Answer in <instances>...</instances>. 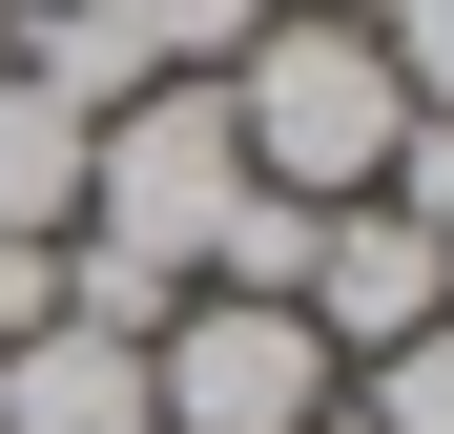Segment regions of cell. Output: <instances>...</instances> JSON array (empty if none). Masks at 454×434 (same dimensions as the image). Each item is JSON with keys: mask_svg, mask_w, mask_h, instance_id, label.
I'll return each mask as SVG.
<instances>
[{"mask_svg": "<svg viewBox=\"0 0 454 434\" xmlns=\"http://www.w3.org/2000/svg\"><path fill=\"white\" fill-rule=\"evenodd\" d=\"M331 331L289 311V289H186L166 331H145V414L166 434H331Z\"/></svg>", "mask_w": 454, "mask_h": 434, "instance_id": "cell-2", "label": "cell"}, {"mask_svg": "<svg viewBox=\"0 0 454 434\" xmlns=\"http://www.w3.org/2000/svg\"><path fill=\"white\" fill-rule=\"evenodd\" d=\"M227 207H248L227 83H145V104L83 145V228H104V249H145V269H186V289H207V249H227Z\"/></svg>", "mask_w": 454, "mask_h": 434, "instance_id": "cell-3", "label": "cell"}, {"mask_svg": "<svg viewBox=\"0 0 454 434\" xmlns=\"http://www.w3.org/2000/svg\"><path fill=\"white\" fill-rule=\"evenodd\" d=\"M372 42H393V83L454 124V0H393V21H372Z\"/></svg>", "mask_w": 454, "mask_h": 434, "instance_id": "cell-9", "label": "cell"}, {"mask_svg": "<svg viewBox=\"0 0 454 434\" xmlns=\"http://www.w3.org/2000/svg\"><path fill=\"white\" fill-rule=\"evenodd\" d=\"M393 124H413V83H393V42H372L351 0H269V42L227 62V145H248V186H289V207H372Z\"/></svg>", "mask_w": 454, "mask_h": 434, "instance_id": "cell-1", "label": "cell"}, {"mask_svg": "<svg viewBox=\"0 0 454 434\" xmlns=\"http://www.w3.org/2000/svg\"><path fill=\"white\" fill-rule=\"evenodd\" d=\"M351 434H454V311H434V331H393V351L351 373Z\"/></svg>", "mask_w": 454, "mask_h": 434, "instance_id": "cell-7", "label": "cell"}, {"mask_svg": "<svg viewBox=\"0 0 454 434\" xmlns=\"http://www.w3.org/2000/svg\"><path fill=\"white\" fill-rule=\"evenodd\" d=\"M289 311L331 331V373H372L393 331H434V311H454V228H413V207H331V228H310V289H289Z\"/></svg>", "mask_w": 454, "mask_h": 434, "instance_id": "cell-4", "label": "cell"}, {"mask_svg": "<svg viewBox=\"0 0 454 434\" xmlns=\"http://www.w3.org/2000/svg\"><path fill=\"white\" fill-rule=\"evenodd\" d=\"M42 331V249H0V351H21Z\"/></svg>", "mask_w": 454, "mask_h": 434, "instance_id": "cell-10", "label": "cell"}, {"mask_svg": "<svg viewBox=\"0 0 454 434\" xmlns=\"http://www.w3.org/2000/svg\"><path fill=\"white\" fill-rule=\"evenodd\" d=\"M331 434H351V393H331Z\"/></svg>", "mask_w": 454, "mask_h": 434, "instance_id": "cell-11", "label": "cell"}, {"mask_svg": "<svg viewBox=\"0 0 454 434\" xmlns=\"http://www.w3.org/2000/svg\"><path fill=\"white\" fill-rule=\"evenodd\" d=\"M124 42L166 62V83H227V62L269 42V0H124Z\"/></svg>", "mask_w": 454, "mask_h": 434, "instance_id": "cell-8", "label": "cell"}, {"mask_svg": "<svg viewBox=\"0 0 454 434\" xmlns=\"http://www.w3.org/2000/svg\"><path fill=\"white\" fill-rule=\"evenodd\" d=\"M0 434H166V414H145V351L124 331H21V351H0Z\"/></svg>", "mask_w": 454, "mask_h": 434, "instance_id": "cell-5", "label": "cell"}, {"mask_svg": "<svg viewBox=\"0 0 454 434\" xmlns=\"http://www.w3.org/2000/svg\"><path fill=\"white\" fill-rule=\"evenodd\" d=\"M83 104H42L21 83V62H0V249H62V228H83Z\"/></svg>", "mask_w": 454, "mask_h": 434, "instance_id": "cell-6", "label": "cell"}]
</instances>
